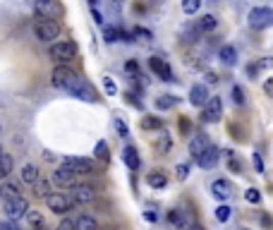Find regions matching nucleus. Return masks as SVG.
<instances>
[{
    "label": "nucleus",
    "mask_w": 273,
    "mask_h": 230,
    "mask_svg": "<svg viewBox=\"0 0 273 230\" xmlns=\"http://www.w3.org/2000/svg\"><path fill=\"white\" fill-rule=\"evenodd\" d=\"M53 86L55 89H63V91H70L72 96L82 99V101H89V103L96 101L94 86H91L86 79H82V77L74 72L72 67H67V65H58L53 70Z\"/></svg>",
    "instance_id": "1"
},
{
    "label": "nucleus",
    "mask_w": 273,
    "mask_h": 230,
    "mask_svg": "<svg viewBox=\"0 0 273 230\" xmlns=\"http://www.w3.org/2000/svg\"><path fill=\"white\" fill-rule=\"evenodd\" d=\"M48 53H51V58H53L55 63L67 65L70 60L77 58V43H72V41H60V43H53Z\"/></svg>",
    "instance_id": "2"
},
{
    "label": "nucleus",
    "mask_w": 273,
    "mask_h": 230,
    "mask_svg": "<svg viewBox=\"0 0 273 230\" xmlns=\"http://www.w3.org/2000/svg\"><path fill=\"white\" fill-rule=\"evenodd\" d=\"M46 204H48V209L53 213H67L72 211V206H77L67 192H51L46 197Z\"/></svg>",
    "instance_id": "3"
},
{
    "label": "nucleus",
    "mask_w": 273,
    "mask_h": 230,
    "mask_svg": "<svg viewBox=\"0 0 273 230\" xmlns=\"http://www.w3.org/2000/svg\"><path fill=\"white\" fill-rule=\"evenodd\" d=\"M247 22L252 29H268L273 27V10L271 8H252L247 15Z\"/></svg>",
    "instance_id": "4"
},
{
    "label": "nucleus",
    "mask_w": 273,
    "mask_h": 230,
    "mask_svg": "<svg viewBox=\"0 0 273 230\" xmlns=\"http://www.w3.org/2000/svg\"><path fill=\"white\" fill-rule=\"evenodd\" d=\"M5 213H8L10 221L17 223L19 218H24L29 213V202L24 199V197H17V199H8L5 202Z\"/></svg>",
    "instance_id": "5"
},
{
    "label": "nucleus",
    "mask_w": 273,
    "mask_h": 230,
    "mask_svg": "<svg viewBox=\"0 0 273 230\" xmlns=\"http://www.w3.org/2000/svg\"><path fill=\"white\" fill-rule=\"evenodd\" d=\"M34 31H36L38 41H53V38L60 36V24L58 22H51V19H38Z\"/></svg>",
    "instance_id": "6"
},
{
    "label": "nucleus",
    "mask_w": 273,
    "mask_h": 230,
    "mask_svg": "<svg viewBox=\"0 0 273 230\" xmlns=\"http://www.w3.org/2000/svg\"><path fill=\"white\" fill-rule=\"evenodd\" d=\"M223 118V103H220L218 96L209 99V103L204 106V113H201V120L204 122H218Z\"/></svg>",
    "instance_id": "7"
},
{
    "label": "nucleus",
    "mask_w": 273,
    "mask_h": 230,
    "mask_svg": "<svg viewBox=\"0 0 273 230\" xmlns=\"http://www.w3.org/2000/svg\"><path fill=\"white\" fill-rule=\"evenodd\" d=\"M70 197H72L74 204H89V202H96V190L91 185H74Z\"/></svg>",
    "instance_id": "8"
},
{
    "label": "nucleus",
    "mask_w": 273,
    "mask_h": 230,
    "mask_svg": "<svg viewBox=\"0 0 273 230\" xmlns=\"http://www.w3.org/2000/svg\"><path fill=\"white\" fill-rule=\"evenodd\" d=\"M63 166H67L70 170H72L74 175H89V173H94V161H89V158H65L63 161Z\"/></svg>",
    "instance_id": "9"
},
{
    "label": "nucleus",
    "mask_w": 273,
    "mask_h": 230,
    "mask_svg": "<svg viewBox=\"0 0 273 230\" xmlns=\"http://www.w3.org/2000/svg\"><path fill=\"white\" fill-rule=\"evenodd\" d=\"M34 10H36V15H41V19H51V22H55L58 15H63V8H60L58 3H46V0L36 3Z\"/></svg>",
    "instance_id": "10"
},
{
    "label": "nucleus",
    "mask_w": 273,
    "mask_h": 230,
    "mask_svg": "<svg viewBox=\"0 0 273 230\" xmlns=\"http://www.w3.org/2000/svg\"><path fill=\"white\" fill-rule=\"evenodd\" d=\"M149 65H151V70H154L163 82H173V70H170V65L165 63L163 58H158V56H154L151 60H149Z\"/></svg>",
    "instance_id": "11"
},
{
    "label": "nucleus",
    "mask_w": 273,
    "mask_h": 230,
    "mask_svg": "<svg viewBox=\"0 0 273 230\" xmlns=\"http://www.w3.org/2000/svg\"><path fill=\"white\" fill-rule=\"evenodd\" d=\"M209 86L206 84H194L190 89V103L192 106H206L209 103Z\"/></svg>",
    "instance_id": "12"
},
{
    "label": "nucleus",
    "mask_w": 273,
    "mask_h": 230,
    "mask_svg": "<svg viewBox=\"0 0 273 230\" xmlns=\"http://www.w3.org/2000/svg\"><path fill=\"white\" fill-rule=\"evenodd\" d=\"M211 147V142L206 134H194V139L190 142V156L197 161L199 156H204V151Z\"/></svg>",
    "instance_id": "13"
},
{
    "label": "nucleus",
    "mask_w": 273,
    "mask_h": 230,
    "mask_svg": "<svg viewBox=\"0 0 273 230\" xmlns=\"http://www.w3.org/2000/svg\"><path fill=\"white\" fill-rule=\"evenodd\" d=\"M74 180H77V175H74L67 166H60L53 173V182L60 185V187H74Z\"/></svg>",
    "instance_id": "14"
},
{
    "label": "nucleus",
    "mask_w": 273,
    "mask_h": 230,
    "mask_svg": "<svg viewBox=\"0 0 273 230\" xmlns=\"http://www.w3.org/2000/svg\"><path fill=\"white\" fill-rule=\"evenodd\" d=\"M211 194H213L216 199H220V202H225V199L233 197V187H230L228 180H213V185H211Z\"/></svg>",
    "instance_id": "15"
},
{
    "label": "nucleus",
    "mask_w": 273,
    "mask_h": 230,
    "mask_svg": "<svg viewBox=\"0 0 273 230\" xmlns=\"http://www.w3.org/2000/svg\"><path fill=\"white\" fill-rule=\"evenodd\" d=\"M218 158H220V149L211 144V147L204 151V156L197 158V163H199L201 168H213L216 163H218Z\"/></svg>",
    "instance_id": "16"
},
{
    "label": "nucleus",
    "mask_w": 273,
    "mask_h": 230,
    "mask_svg": "<svg viewBox=\"0 0 273 230\" xmlns=\"http://www.w3.org/2000/svg\"><path fill=\"white\" fill-rule=\"evenodd\" d=\"M19 180L27 185H36L41 180V170H38L34 163H27V166L22 168V173H19Z\"/></svg>",
    "instance_id": "17"
},
{
    "label": "nucleus",
    "mask_w": 273,
    "mask_h": 230,
    "mask_svg": "<svg viewBox=\"0 0 273 230\" xmlns=\"http://www.w3.org/2000/svg\"><path fill=\"white\" fill-rule=\"evenodd\" d=\"M201 36V31L197 29V24L194 22H190V24H185V27L180 29V38L185 41V43H197Z\"/></svg>",
    "instance_id": "18"
},
{
    "label": "nucleus",
    "mask_w": 273,
    "mask_h": 230,
    "mask_svg": "<svg viewBox=\"0 0 273 230\" xmlns=\"http://www.w3.org/2000/svg\"><path fill=\"white\" fill-rule=\"evenodd\" d=\"M218 58H220V63L230 67V65L237 63V51H235L233 46H223V48L218 51Z\"/></svg>",
    "instance_id": "19"
},
{
    "label": "nucleus",
    "mask_w": 273,
    "mask_h": 230,
    "mask_svg": "<svg viewBox=\"0 0 273 230\" xmlns=\"http://www.w3.org/2000/svg\"><path fill=\"white\" fill-rule=\"evenodd\" d=\"M194 24H197V29H199V31H213V29H216V24H218V19L213 17V15H201V17L197 19Z\"/></svg>",
    "instance_id": "20"
},
{
    "label": "nucleus",
    "mask_w": 273,
    "mask_h": 230,
    "mask_svg": "<svg viewBox=\"0 0 273 230\" xmlns=\"http://www.w3.org/2000/svg\"><path fill=\"white\" fill-rule=\"evenodd\" d=\"M122 158H125V163H127L129 170H136V168H139V154H136L134 147H125V151H122Z\"/></svg>",
    "instance_id": "21"
},
{
    "label": "nucleus",
    "mask_w": 273,
    "mask_h": 230,
    "mask_svg": "<svg viewBox=\"0 0 273 230\" xmlns=\"http://www.w3.org/2000/svg\"><path fill=\"white\" fill-rule=\"evenodd\" d=\"M74 225H77V230H99V221L94 218V216H79L77 221H74Z\"/></svg>",
    "instance_id": "22"
},
{
    "label": "nucleus",
    "mask_w": 273,
    "mask_h": 230,
    "mask_svg": "<svg viewBox=\"0 0 273 230\" xmlns=\"http://www.w3.org/2000/svg\"><path fill=\"white\" fill-rule=\"evenodd\" d=\"M12 156H8V154H3L0 156V180H5V177H10V173H12Z\"/></svg>",
    "instance_id": "23"
},
{
    "label": "nucleus",
    "mask_w": 273,
    "mask_h": 230,
    "mask_svg": "<svg viewBox=\"0 0 273 230\" xmlns=\"http://www.w3.org/2000/svg\"><path fill=\"white\" fill-rule=\"evenodd\" d=\"M175 103H177V99H175V96H170V94H163V96H158V99H156V108H158V111H168V108H173Z\"/></svg>",
    "instance_id": "24"
},
{
    "label": "nucleus",
    "mask_w": 273,
    "mask_h": 230,
    "mask_svg": "<svg viewBox=\"0 0 273 230\" xmlns=\"http://www.w3.org/2000/svg\"><path fill=\"white\" fill-rule=\"evenodd\" d=\"M146 182H149V187H154V190H161V187H165V175L163 173H149V177H146Z\"/></svg>",
    "instance_id": "25"
},
{
    "label": "nucleus",
    "mask_w": 273,
    "mask_h": 230,
    "mask_svg": "<svg viewBox=\"0 0 273 230\" xmlns=\"http://www.w3.org/2000/svg\"><path fill=\"white\" fill-rule=\"evenodd\" d=\"M0 192H3V197H5V202H8V199H17V197H22V194H19V185L17 182H8Z\"/></svg>",
    "instance_id": "26"
},
{
    "label": "nucleus",
    "mask_w": 273,
    "mask_h": 230,
    "mask_svg": "<svg viewBox=\"0 0 273 230\" xmlns=\"http://www.w3.org/2000/svg\"><path fill=\"white\" fill-rule=\"evenodd\" d=\"M94 154H96V158H101V161H106V163H108V161H110V154H108V144H106L103 139H101L99 144H96V149H94Z\"/></svg>",
    "instance_id": "27"
},
{
    "label": "nucleus",
    "mask_w": 273,
    "mask_h": 230,
    "mask_svg": "<svg viewBox=\"0 0 273 230\" xmlns=\"http://www.w3.org/2000/svg\"><path fill=\"white\" fill-rule=\"evenodd\" d=\"M245 199L249 204H261V192H259L256 187H249V190L245 192Z\"/></svg>",
    "instance_id": "28"
},
{
    "label": "nucleus",
    "mask_w": 273,
    "mask_h": 230,
    "mask_svg": "<svg viewBox=\"0 0 273 230\" xmlns=\"http://www.w3.org/2000/svg\"><path fill=\"white\" fill-rule=\"evenodd\" d=\"M142 127L144 129H158L161 127V120L154 118V115H146V118L142 120Z\"/></svg>",
    "instance_id": "29"
},
{
    "label": "nucleus",
    "mask_w": 273,
    "mask_h": 230,
    "mask_svg": "<svg viewBox=\"0 0 273 230\" xmlns=\"http://www.w3.org/2000/svg\"><path fill=\"white\" fill-rule=\"evenodd\" d=\"M199 8H201L199 0H185V3H182V10H185L187 15H194V12H197Z\"/></svg>",
    "instance_id": "30"
},
{
    "label": "nucleus",
    "mask_w": 273,
    "mask_h": 230,
    "mask_svg": "<svg viewBox=\"0 0 273 230\" xmlns=\"http://www.w3.org/2000/svg\"><path fill=\"white\" fill-rule=\"evenodd\" d=\"M230 213H233V209H230V206H225V204H223V206H218V209H216V218H218L220 223H225L228 218H230Z\"/></svg>",
    "instance_id": "31"
},
{
    "label": "nucleus",
    "mask_w": 273,
    "mask_h": 230,
    "mask_svg": "<svg viewBox=\"0 0 273 230\" xmlns=\"http://www.w3.org/2000/svg\"><path fill=\"white\" fill-rule=\"evenodd\" d=\"M27 221L31 223V228H41V225H43V218H41V213H36V211H29Z\"/></svg>",
    "instance_id": "32"
},
{
    "label": "nucleus",
    "mask_w": 273,
    "mask_h": 230,
    "mask_svg": "<svg viewBox=\"0 0 273 230\" xmlns=\"http://www.w3.org/2000/svg\"><path fill=\"white\" fill-rule=\"evenodd\" d=\"M230 94H233V101H235L237 106H242V103H245V91H242V86H237V84H235Z\"/></svg>",
    "instance_id": "33"
},
{
    "label": "nucleus",
    "mask_w": 273,
    "mask_h": 230,
    "mask_svg": "<svg viewBox=\"0 0 273 230\" xmlns=\"http://www.w3.org/2000/svg\"><path fill=\"white\" fill-rule=\"evenodd\" d=\"M103 86H106V91H108L110 96H118V86L113 82V77H103Z\"/></svg>",
    "instance_id": "34"
},
{
    "label": "nucleus",
    "mask_w": 273,
    "mask_h": 230,
    "mask_svg": "<svg viewBox=\"0 0 273 230\" xmlns=\"http://www.w3.org/2000/svg\"><path fill=\"white\" fill-rule=\"evenodd\" d=\"M168 221L175 223V225H185V218H182V213L177 211V209H173V211L168 213Z\"/></svg>",
    "instance_id": "35"
},
{
    "label": "nucleus",
    "mask_w": 273,
    "mask_h": 230,
    "mask_svg": "<svg viewBox=\"0 0 273 230\" xmlns=\"http://www.w3.org/2000/svg\"><path fill=\"white\" fill-rule=\"evenodd\" d=\"M115 129H118L120 137H127L129 134V129H127V125H125V120L122 118H115Z\"/></svg>",
    "instance_id": "36"
},
{
    "label": "nucleus",
    "mask_w": 273,
    "mask_h": 230,
    "mask_svg": "<svg viewBox=\"0 0 273 230\" xmlns=\"http://www.w3.org/2000/svg\"><path fill=\"white\" fill-rule=\"evenodd\" d=\"M228 168H230L233 173H242V163H240V158H235V156L228 158Z\"/></svg>",
    "instance_id": "37"
},
{
    "label": "nucleus",
    "mask_w": 273,
    "mask_h": 230,
    "mask_svg": "<svg viewBox=\"0 0 273 230\" xmlns=\"http://www.w3.org/2000/svg\"><path fill=\"white\" fill-rule=\"evenodd\" d=\"M175 173H177V180H187V175H190V166H187V163H180V166L175 168Z\"/></svg>",
    "instance_id": "38"
},
{
    "label": "nucleus",
    "mask_w": 273,
    "mask_h": 230,
    "mask_svg": "<svg viewBox=\"0 0 273 230\" xmlns=\"http://www.w3.org/2000/svg\"><path fill=\"white\" fill-rule=\"evenodd\" d=\"M34 187H36V194H38V197H48V194H51V192H48V182H46V180H38Z\"/></svg>",
    "instance_id": "39"
},
{
    "label": "nucleus",
    "mask_w": 273,
    "mask_h": 230,
    "mask_svg": "<svg viewBox=\"0 0 273 230\" xmlns=\"http://www.w3.org/2000/svg\"><path fill=\"white\" fill-rule=\"evenodd\" d=\"M103 38H106L108 43L118 41V29H106V31H103Z\"/></svg>",
    "instance_id": "40"
},
{
    "label": "nucleus",
    "mask_w": 273,
    "mask_h": 230,
    "mask_svg": "<svg viewBox=\"0 0 273 230\" xmlns=\"http://www.w3.org/2000/svg\"><path fill=\"white\" fill-rule=\"evenodd\" d=\"M256 65H259V72H261V70H271V67H273V58H261Z\"/></svg>",
    "instance_id": "41"
},
{
    "label": "nucleus",
    "mask_w": 273,
    "mask_h": 230,
    "mask_svg": "<svg viewBox=\"0 0 273 230\" xmlns=\"http://www.w3.org/2000/svg\"><path fill=\"white\" fill-rule=\"evenodd\" d=\"M264 94L273 99V77H268V79L264 82Z\"/></svg>",
    "instance_id": "42"
},
{
    "label": "nucleus",
    "mask_w": 273,
    "mask_h": 230,
    "mask_svg": "<svg viewBox=\"0 0 273 230\" xmlns=\"http://www.w3.org/2000/svg\"><path fill=\"white\" fill-rule=\"evenodd\" d=\"M0 230H22V228L15 221H5V223H0Z\"/></svg>",
    "instance_id": "43"
},
{
    "label": "nucleus",
    "mask_w": 273,
    "mask_h": 230,
    "mask_svg": "<svg viewBox=\"0 0 273 230\" xmlns=\"http://www.w3.org/2000/svg\"><path fill=\"white\" fill-rule=\"evenodd\" d=\"M55 230H77V225H74V221H63Z\"/></svg>",
    "instance_id": "44"
},
{
    "label": "nucleus",
    "mask_w": 273,
    "mask_h": 230,
    "mask_svg": "<svg viewBox=\"0 0 273 230\" xmlns=\"http://www.w3.org/2000/svg\"><path fill=\"white\" fill-rule=\"evenodd\" d=\"M158 149H161L163 154L168 151V149H170V137H168V134H163V137H161V147H158Z\"/></svg>",
    "instance_id": "45"
},
{
    "label": "nucleus",
    "mask_w": 273,
    "mask_h": 230,
    "mask_svg": "<svg viewBox=\"0 0 273 230\" xmlns=\"http://www.w3.org/2000/svg\"><path fill=\"white\" fill-rule=\"evenodd\" d=\"M91 10H94V17H96V22H99V24H103V15H101V10L96 8V3H91Z\"/></svg>",
    "instance_id": "46"
},
{
    "label": "nucleus",
    "mask_w": 273,
    "mask_h": 230,
    "mask_svg": "<svg viewBox=\"0 0 273 230\" xmlns=\"http://www.w3.org/2000/svg\"><path fill=\"white\" fill-rule=\"evenodd\" d=\"M254 168H256V173H264V163H261V156L259 154H254Z\"/></svg>",
    "instance_id": "47"
},
{
    "label": "nucleus",
    "mask_w": 273,
    "mask_h": 230,
    "mask_svg": "<svg viewBox=\"0 0 273 230\" xmlns=\"http://www.w3.org/2000/svg\"><path fill=\"white\" fill-rule=\"evenodd\" d=\"M125 70H127V72H129V74H134V72H139V65H136V63H134V60H129V63H127V65H125Z\"/></svg>",
    "instance_id": "48"
},
{
    "label": "nucleus",
    "mask_w": 273,
    "mask_h": 230,
    "mask_svg": "<svg viewBox=\"0 0 273 230\" xmlns=\"http://www.w3.org/2000/svg\"><path fill=\"white\" fill-rule=\"evenodd\" d=\"M261 225H264V228H273V218L268 216V213H264V216H261Z\"/></svg>",
    "instance_id": "49"
},
{
    "label": "nucleus",
    "mask_w": 273,
    "mask_h": 230,
    "mask_svg": "<svg viewBox=\"0 0 273 230\" xmlns=\"http://www.w3.org/2000/svg\"><path fill=\"white\" fill-rule=\"evenodd\" d=\"M144 218H146V221H149V223H156V221H158V213H154V211H146V213H144Z\"/></svg>",
    "instance_id": "50"
},
{
    "label": "nucleus",
    "mask_w": 273,
    "mask_h": 230,
    "mask_svg": "<svg viewBox=\"0 0 273 230\" xmlns=\"http://www.w3.org/2000/svg\"><path fill=\"white\" fill-rule=\"evenodd\" d=\"M206 82H213V84H216V82H218V74H216V72H209V74H206Z\"/></svg>",
    "instance_id": "51"
},
{
    "label": "nucleus",
    "mask_w": 273,
    "mask_h": 230,
    "mask_svg": "<svg viewBox=\"0 0 273 230\" xmlns=\"http://www.w3.org/2000/svg\"><path fill=\"white\" fill-rule=\"evenodd\" d=\"M180 127H182V132H187V129H190V122H187V120H180Z\"/></svg>",
    "instance_id": "52"
},
{
    "label": "nucleus",
    "mask_w": 273,
    "mask_h": 230,
    "mask_svg": "<svg viewBox=\"0 0 273 230\" xmlns=\"http://www.w3.org/2000/svg\"><path fill=\"white\" fill-rule=\"evenodd\" d=\"M190 230H206V228H204L201 223H192V225H190Z\"/></svg>",
    "instance_id": "53"
},
{
    "label": "nucleus",
    "mask_w": 273,
    "mask_h": 230,
    "mask_svg": "<svg viewBox=\"0 0 273 230\" xmlns=\"http://www.w3.org/2000/svg\"><path fill=\"white\" fill-rule=\"evenodd\" d=\"M31 230H43V225H41V228H31Z\"/></svg>",
    "instance_id": "54"
},
{
    "label": "nucleus",
    "mask_w": 273,
    "mask_h": 230,
    "mask_svg": "<svg viewBox=\"0 0 273 230\" xmlns=\"http://www.w3.org/2000/svg\"><path fill=\"white\" fill-rule=\"evenodd\" d=\"M0 156H3V147H0Z\"/></svg>",
    "instance_id": "55"
},
{
    "label": "nucleus",
    "mask_w": 273,
    "mask_h": 230,
    "mask_svg": "<svg viewBox=\"0 0 273 230\" xmlns=\"http://www.w3.org/2000/svg\"><path fill=\"white\" fill-rule=\"evenodd\" d=\"M0 134H3V125H0Z\"/></svg>",
    "instance_id": "56"
}]
</instances>
